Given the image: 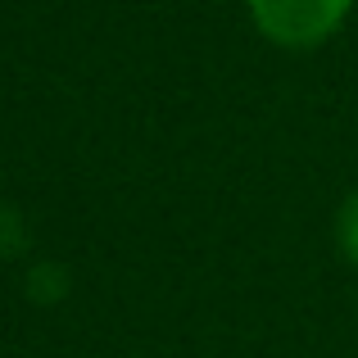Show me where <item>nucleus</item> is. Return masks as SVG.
Here are the masks:
<instances>
[{"mask_svg": "<svg viewBox=\"0 0 358 358\" xmlns=\"http://www.w3.org/2000/svg\"><path fill=\"white\" fill-rule=\"evenodd\" d=\"M250 23L281 50H317L354 14V0H245Z\"/></svg>", "mask_w": 358, "mask_h": 358, "instance_id": "1", "label": "nucleus"}, {"mask_svg": "<svg viewBox=\"0 0 358 358\" xmlns=\"http://www.w3.org/2000/svg\"><path fill=\"white\" fill-rule=\"evenodd\" d=\"M336 245H341L345 263L358 268V191H350L345 204L336 209Z\"/></svg>", "mask_w": 358, "mask_h": 358, "instance_id": "2", "label": "nucleus"}]
</instances>
